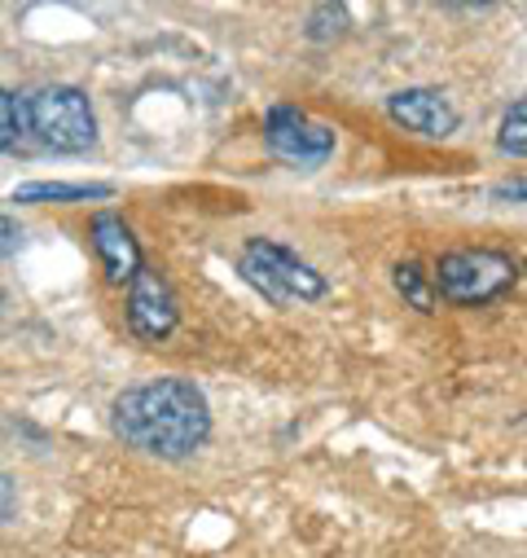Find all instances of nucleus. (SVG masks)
Wrapping results in <instances>:
<instances>
[{"label": "nucleus", "mask_w": 527, "mask_h": 558, "mask_svg": "<svg viewBox=\"0 0 527 558\" xmlns=\"http://www.w3.org/2000/svg\"><path fill=\"white\" fill-rule=\"evenodd\" d=\"M518 282V259L492 246H462L436 259L431 287L436 300L457 304V308H483L501 295H510Z\"/></svg>", "instance_id": "f03ea898"}, {"label": "nucleus", "mask_w": 527, "mask_h": 558, "mask_svg": "<svg viewBox=\"0 0 527 558\" xmlns=\"http://www.w3.org/2000/svg\"><path fill=\"white\" fill-rule=\"evenodd\" d=\"M93 251H97V259H101V268H106V277L114 287H127L132 272L146 264L137 238H132V225L119 211H97L93 216Z\"/></svg>", "instance_id": "6e6552de"}, {"label": "nucleus", "mask_w": 527, "mask_h": 558, "mask_svg": "<svg viewBox=\"0 0 527 558\" xmlns=\"http://www.w3.org/2000/svg\"><path fill=\"white\" fill-rule=\"evenodd\" d=\"M343 32H347V10L343 5H317L308 14V36L312 40H334Z\"/></svg>", "instance_id": "ddd939ff"}, {"label": "nucleus", "mask_w": 527, "mask_h": 558, "mask_svg": "<svg viewBox=\"0 0 527 558\" xmlns=\"http://www.w3.org/2000/svg\"><path fill=\"white\" fill-rule=\"evenodd\" d=\"M497 146H501L505 155H514V159L527 155V101H514V106L505 110L501 132H497Z\"/></svg>", "instance_id": "f8f14e48"}, {"label": "nucleus", "mask_w": 527, "mask_h": 558, "mask_svg": "<svg viewBox=\"0 0 527 558\" xmlns=\"http://www.w3.org/2000/svg\"><path fill=\"white\" fill-rule=\"evenodd\" d=\"M19 251H23V225H19L14 216L0 211V259H10V255H19Z\"/></svg>", "instance_id": "4468645a"}, {"label": "nucleus", "mask_w": 527, "mask_h": 558, "mask_svg": "<svg viewBox=\"0 0 527 558\" xmlns=\"http://www.w3.org/2000/svg\"><path fill=\"white\" fill-rule=\"evenodd\" d=\"M391 282H395V291H401V300H405L409 308H418V313H436V308H440L436 287H431V272H427L422 264H414V259L395 264V268H391Z\"/></svg>", "instance_id": "9d476101"}, {"label": "nucleus", "mask_w": 527, "mask_h": 558, "mask_svg": "<svg viewBox=\"0 0 527 558\" xmlns=\"http://www.w3.org/2000/svg\"><path fill=\"white\" fill-rule=\"evenodd\" d=\"M110 194L114 185H101V181H27L14 190V203H88Z\"/></svg>", "instance_id": "1a4fd4ad"}, {"label": "nucleus", "mask_w": 527, "mask_h": 558, "mask_svg": "<svg viewBox=\"0 0 527 558\" xmlns=\"http://www.w3.org/2000/svg\"><path fill=\"white\" fill-rule=\"evenodd\" d=\"M27 110L23 101L10 93V88H0V155H19L27 150Z\"/></svg>", "instance_id": "9b49d317"}, {"label": "nucleus", "mask_w": 527, "mask_h": 558, "mask_svg": "<svg viewBox=\"0 0 527 558\" xmlns=\"http://www.w3.org/2000/svg\"><path fill=\"white\" fill-rule=\"evenodd\" d=\"M0 308H5V287H0Z\"/></svg>", "instance_id": "2eb2a0df"}, {"label": "nucleus", "mask_w": 527, "mask_h": 558, "mask_svg": "<svg viewBox=\"0 0 527 558\" xmlns=\"http://www.w3.org/2000/svg\"><path fill=\"white\" fill-rule=\"evenodd\" d=\"M110 427L127 449L181 462L211 440V404L185 378H155L142 387H123L114 396Z\"/></svg>", "instance_id": "f257e3e1"}, {"label": "nucleus", "mask_w": 527, "mask_h": 558, "mask_svg": "<svg viewBox=\"0 0 527 558\" xmlns=\"http://www.w3.org/2000/svg\"><path fill=\"white\" fill-rule=\"evenodd\" d=\"M27 132L53 155H84L97 146V114L84 88L75 84H45L27 101Z\"/></svg>", "instance_id": "7ed1b4c3"}, {"label": "nucleus", "mask_w": 527, "mask_h": 558, "mask_svg": "<svg viewBox=\"0 0 527 558\" xmlns=\"http://www.w3.org/2000/svg\"><path fill=\"white\" fill-rule=\"evenodd\" d=\"M264 142L291 168H321L334 155L339 136L334 128L317 123L299 106H269V114H264Z\"/></svg>", "instance_id": "39448f33"}, {"label": "nucleus", "mask_w": 527, "mask_h": 558, "mask_svg": "<svg viewBox=\"0 0 527 558\" xmlns=\"http://www.w3.org/2000/svg\"><path fill=\"white\" fill-rule=\"evenodd\" d=\"M242 277L273 304H291V300H326L330 282L308 264L299 259L291 246L273 242V238H250L242 246V259H237Z\"/></svg>", "instance_id": "20e7f679"}, {"label": "nucleus", "mask_w": 527, "mask_h": 558, "mask_svg": "<svg viewBox=\"0 0 527 558\" xmlns=\"http://www.w3.org/2000/svg\"><path fill=\"white\" fill-rule=\"evenodd\" d=\"M387 114L401 128L427 136V142H444V136H453L457 123H462L457 106L440 88H401V93H391L387 97Z\"/></svg>", "instance_id": "0eeeda50"}, {"label": "nucleus", "mask_w": 527, "mask_h": 558, "mask_svg": "<svg viewBox=\"0 0 527 558\" xmlns=\"http://www.w3.org/2000/svg\"><path fill=\"white\" fill-rule=\"evenodd\" d=\"M127 326L146 343H163L181 326V304L168 287V277L150 264H142L127 282Z\"/></svg>", "instance_id": "423d86ee"}]
</instances>
